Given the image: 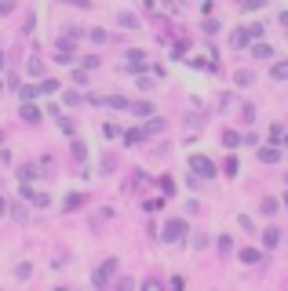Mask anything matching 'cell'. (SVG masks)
Here are the masks:
<instances>
[{
    "label": "cell",
    "instance_id": "4fadbf2b",
    "mask_svg": "<svg viewBox=\"0 0 288 291\" xmlns=\"http://www.w3.org/2000/svg\"><path fill=\"white\" fill-rule=\"evenodd\" d=\"M59 91V80H44V84H37V95H55Z\"/></svg>",
    "mask_w": 288,
    "mask_h": 291
},
{
    "label": "cell",
    "instance_id": "277c9868",
    "mask_svg": "<svg viewBox=\"0 0 288 291\" xmlns=\"http://www.w3.org/2000/svg\"><path fill=\"white\" fill-rule=\"evenodd\" d=\"M252 40H256V36H252V26H241V29L230 33V48H248Z\"/></svg>",
    "mask_w": 288,
    "mask_h": 291
},
{
    "label": "cell",
    "instance_id": "4316f807",
    "mask_svg": "<svg viewBox=\"0 0 288 291\" xmlns=\"http://www.w3.org/2000/svg\"><path fill=\"white\" fill-rule=\"evenodd\" d=\"M66 4H77V8H88V0H66Z\"/></svg>",
    "mask_w": 288,
    "mask_h": 291
},
{
    "label": "cell",
    "instance_id": "ac0fdd59",
    "mask_svg": "<svg viewBox=\"0 0 288 291\" xmlns=\"http://www.w3.org/2000/svg\"><path fill=\"white\" fill-rule=\"evenodd\" d=\"M19 95H22V102H29V99L37 95V88H33V84H22V88H19Z\"/></svg>",
    "mask_w": 288,
    "mask_h": 291
},
{
    "label": "cell",
    "instance_id": "3957f363",
    "mask_svg": "<svg viewBox=\"0 0 288 291\" xmlns=\"http://www.w3.org/2000/svg\"><path fill=\"white\" fill-rule=\"evenodd\" d=\"M190 168H193L201 179H212V175H215V164H212L208 157H190Z\"/></svg>",
    "mask_w": 288,
    "mask_h": 291
},
{
    "label": "cell",
    "instance_id": "603a6c76",
    "mask_svg": "<svg viewBox=\"0 0 288 291\" xmlns=\"http://www.w3.org/2000/svg\"><path fill=\"white\" fill-rule=\"evenodd\" d=\"M277 211V200H263V215H274Z\"/></svg>",
    "mask_w": 288,
    "mask_h": 291
},
{
    "label": "cell",
    "instance_id": "d4e9b609",
    "mask_svg": "<svg viewBox=\"0 0 288 291\" xmlns=\"http://www.w3.org/2000/svg\"><path fill=\"white\" fill-rule=\"evenodd\" d=\"M62 99H66V106H77V102H80V95H77V91H66Z\"/></svg>",
    "mask_w": 288,
    "mask_h": 291
},
{
    "label": "cell",
    "instance_id": "cb8c5ba5",
    "mask_svg": "<svg viewBox=\"0 0 288 291\" xmlns=\"http://www.w3.org/2000/svg\"><path fill=\"white\" fill-rule=\"evenodd\" d=\"M11 219L15 222H26V207H11Z\"/></svg>",
    "mask_w": 288,
    "mask_h": 291
},
{
    "label": "cell",
    "instance_id": "8fae6325",
    "mask_svg": "<svg viewBox=\"0 0 288 291\" xmlns=\"http://www.w3.org/2000/svg\"><path fill=\"white\" fill-rule=\"evenodd\" d=\"M263 244H266V247H277V244H281V229H274V226H270V229L263 233Z\"/></svg>",
    "mask_w": 288,
    "mask_h": 291
},
{
    "label": "cell",
    "instance_id": "4dcf8cb0",
    "mask_svg": "<svg viewBox=\"0 0 288 291\" xmlns=\"http://www.w3.org/2000/svg\"><path fill=\"white\" fill-rule=\"evenodd\" d=\"M281 142H284V146H288V135H281Z\"/></svg>",
    "mask_w": 288,
    "mask_h": 291
},
{
    "label": "cell",
    "instance_id": "52a82bcc",
    "mask_svg": "<svg viewBox=\"0 0 288 291\" xmlns=\"http://www.w3.org/2000/svg\"><path fill=\"white\" fill-rule=\"evenodd\" d=\"M259 160H263V164H277V160H281V149H277V146H263V149H259Z\"/></svg>",
    "mask_w": 288,
    "mask_h": 291
},
{
    "label": "cell",
    "instance_id": "f1b7e54d",
    "mask_svg": "<svg viewBox=\"0 0 288 291\" xmlns=\"http://www.w3.org/2000/svg\"><path fill=\"white\" fill-rule=\"evenodd\" d=\"M281 26H284V29H288V11H281Z\"/></svg>",
    "mask_w": 288,
    "mask_h": 291
},
{
    "label": "cell",
    "instance_id": "9a60e30c",
    "mask_svg": "<svg viewBox=\"0 0 288 291\" xmlns=\"http://www.w3.org/2000/svg\"><path fill=\"white\" fill-rule=\"evenodd\" d=\"M132 113H135V117H153V106H150V102H135Z\"/></svg>",
    "mask_w": 288,
    "mask_h": 291
},
{
    "label": "cell",
    "instance_id": "5bb4252c",
    "mask_svg": "<svg viewBox=\"0 0 288 291\" xmlns=\"http://www.w3.org/2000/svg\"><path fill=\"white\" fill-rule=\"evenodd\" d=\"M270 76H274V80H288V62H274Z\"/></svg>",
    "mask_w": 288,
    "mask_h": 291
},
{
    "label": "cell",
    "instance_id": "ba28073f",
    "mask_svg": "<svg viewBox=\"0 0 288 291\" xmlns=\"http://www.w3.org/2000/svg\"><path fill=\"white\" fill-rule=\"evenodd\" d=\"M241 262H244V266H256V262H263V255L256 251V247H244V251H241Z\"/></svg>",
    "mask_w": 288,
    "mask_h": 291
},
{
    "label": "cell",
    "instance_id": "d6986e66",
    "mask_svg": "<svg viewBox=\"0 0 288 291\" xmlns=\"http://www.w3.org/2000/svg\"><path fill=\"white\" fill-rule=\"evenodd\" d=\"M237 142H241L237 131H223V146H237Z\"/></svg>",
    "mask_w": 288,
    "mask_h": 291
},
{
    "label": "cell",
    "instance_id": "d6a6232c",
    "mask_svg": "<svg viewBox=\"0 0 288 291\" xmlns=\"http://www.w3.org/2000/svg\"><path fill=\"white\" fill-rule=\"evenodd\" d=\"M284 179H288V175H284Z\"/></svg>",
    "mask_w": 288,
    "mask_h": 291
},
{
    "label": "cell",
    "instance_id": "30bf717a",
    "mask_svg": "<svg viewBox=\"0 0 288 291\" xmlns=\"http://www.w3.org/2000/svg\"><path fill=\"white\" fill-rule=\"evenodd\" d=\"M146 66V55L142 51H128V69H142Z\"/></svg>",
    "mask_w": 288,
    "mask_h": 291
},
{
    "label": "cell",
    "instance_id": "5b68a950",
    "mask_svg": "<svg viewBox=\"0 0 288 291\" xmlns=\"http://www.w3.org/2000/svg\"><path fill=\"white\" fill-rule=\"evenodd\" d=\"M22 197H26V200H33V204H37V207H48V204H51V200H48V197H44V193H37V189H29V182H26V186H22Z\"/></svg>",
    "mask_w": 288,
    "mask_h": 291
},
{
    "label": "cell",
    "instance_id": "44dd1931",
    "mask_svg": "<svg viewBox=\"0 0 288 291\" xmlns=\"http://www.w3.org/2000/svg\"><path fill=\"white\" fill-rule=\"evenodd\" d=\"M263 4H266V0H241L244 11H256V8H263Z\"/></svg>",
    "mask_w": 288,
    "mask_h": 291
},
{
    "label": "cell",
    "instance_id": "7a4b0ae2",
    "mask_svg": "<svg viewBox=\"0 0 288 291\" xmlns=\"http://www.w3.org/2000/svg\"><path fill=\"white\" fill-rule=\"evenodd\" d=\"M160 237H164V240H168V244H179V240L186 237V222H183V219H172L168 226H164V229H160Z\"/></svg>",
    "mask_w": 288,
    "mask_h": 291
},
{
    "label": "cell",
    "instance_id": "7402d4cb",
    "mask_svg": "<svg viewBox=\"0 0 288 291\" xmlns=\"http://www.w3.org/2000/svg\"><path fill=\"white\" fill-rule=\"evenodd\" d=\"M92 40H95V44H106L110 33H106V29H92Z\"/></svg>",
    "mask_w": 288,
    "mask_h": 291
},
{
    "label": "cell",
    "instance_id": "8992f818",
    "mask_svg": "<svg viewBox=\"0 0 288 291\" xmlns=\"http://www.w3.org/2000/svg\"><path fill=\"white\" fill-rule=\"evenodd\" d=\"M19 117H22L26 124H37V120H40V109H37V106H29V102H22V109H19Z\"/></svg>",
    "mask_w": 288,
    "mask_h": 291
},
{
    "label": "cell",
    "instance_id": "2e32d148",
    "mask_svg": "<svg viewBox=\"0 0 288 291\" xmlns=\"http://www.w3.org/2000/svg\"><path fill=\"white\" fill-rule=\"evenodd\" d=\"M252 55H256V59H270V55H274V48H270V44H256V48H252Z\"/></svg>",
    "mask_w": 288,
    "mask_h": 291
},
{
    "label": "cell",
    "instance_id": "f546056e",
    "mask_svg": "<svg viewBox=\"0 0 288 291\" xmlns=\"http://www.w3.org/2000/svg\"><path fill=\"white\" fill-rule=\"evenodd\" d=\"M0 69H4V51H0Z\"/></svg>",
    "mask_w": 288,
    "mask_h": 291
},
{
    "label": "cell",
    "instance_id": "e0dca14e",
    "mask_svg": "<svg viewBox=\"0 0 288 291\" xmlns=\"http://www.w3.org/2000/svg\"><path fill=\"white\" fill-rule=\"evenodd\" d=\"M233 80H237V84H252L256 76H252V69H237V76H233Z\"/></svg>",
    "mask_w": 288,
    "mask_h": 291
},
{
    "label": "cell",
    "instance_id": "9c48e42d",
    "mask_svg": "<svg viewBox=\"0 0 288 291\" xmlns=\"http://www.w3.org/2000/svg\"><path fill=\"white\" fill-rule=\"evenodd\" d=\"M117 22L124 26V29H139V18H135L132 11H120V15H117Z\"/></svg>",
    "mask_w": 288,
    "mask_h": 291
},
{
    "label": "cell",
    "instance_id": "6da1fadb",
    "mask_svg": "<svg viewBox=\"0 0 288 291\" xmlns=\"http://www.w3.org/2000/svg\"><path fill=\"white\" fill-rule=\"evenodd\" d=\"M113 273H117V259H106L99 269H95V277H92V284L95 287H106L110 280H113Z\"/></svg>",
    "mask_w": 288,
    "mask_h": 291
},
{
    "label": "cell",
    "instance_id": "1f68e13d",
    "mask_svg": "<svg viewBox=\"0 0 288 291\" xmlns=\"http://www.w3.org/2000/svg\"><path fill=\"white\" fill-rule=\"evenodd\" d=\"M284 204H288V197H284Z\"/></svg>",
    "mask_w": 288,
    "mask_h": 291
},
{
    "label": "cell",
    "instance_id": "ffe728a7",
    "mask_svg": "<svg viewBox=\"0 0 288 291\" xmlns=\"http://www.w3.org/2000/svg\"><path fill=\"white\" fill-rule=\"evenodd\" d=\"M102 135H106V139H117L120 128H117V124H102Z\"/></svg>",
    "mask_w": 288,
    "mask_h": 291
},
{
    "label": "cell",
    "instance_id": "83f0119b",
    "mask_svg": "<svg viewBox=\"0 0 288 291\" xmlns=\"http://www.w3.org/2000/svg\"><path fill=\"white\" fill-rule=\"evenodd\" d=\"M4 211H8V200H4V197H0V215H4Z\"/></svg>",
    "mask_w": 288,
    "mask_h": 291
},
{
    "label": "cell",
    "instance_id": "7c38bea8",
    "mask_svg": "<svg viewBox=\"0 0 288 291\" xmlns=\"http://www.w3.org/2000/svg\"><path fill=\"white\" fill-rule=\"evenodd\" d=\"M37 179V168H33V164H22V168H19V182H33Z\"/></svg>",
    "mask_w": 288,
    "mask_h": 291
},
{
    "label": "cell",
    "instance_id": "484cf974",
    "mask_svg": "<svg viewBox=\"0 0 288 291\" xmlns=\"http://www.w3.org/2000/svg\"><path fill=\"white\" fill-rule=\"evenodd\" d=\"M11 8H15L11 0H0V15H11Z\"/></svg>",
    "mask_w": 288,
    "mask_h": 291
}]
</instances>
